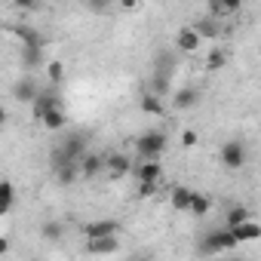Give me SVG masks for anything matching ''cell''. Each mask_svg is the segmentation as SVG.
Here are the masks:
<instances>
[{
  "instance_id": "ba28073f",
  "label": "cell",
  "mask_w": 261,
  "mask_h": 261,
  "mask_svg": "<svg viewBox=\"0 0 261 261\" xmlns=\"http://www.w3.org/2000/svg\"><path fill=\"white\" fill-rule=\"evenodd\" d=\"M191 197H194V191H191V188H185V185H172L169 203H172V209H175V212H191Z\"/></svg>"
},
{
  "instance_id": "277c9868",
  "label": "cell",
  "mask_w": 261,
  "mask_h": 261,
  "mask_svg": "<svg viewBox=\"0 0 261 261\" xmlns=\"http://www.w3.org/2000/svg\"><path fill=\"white\" fill-rule=\"evenodd\" d=\"M175 46H178L181 53H197V49L203 46V34H200L194 25H185V28H178V34H175Z\"/></svg>"
},
{
  "instance_id": "44dd1931",
  "label": "cell",
  "mask_w": 261,
  "mask_h": 261,
  "mask_svg": "<svg viewBox=\"0 0 261 261\" xmlns=\"http://www.w3.org/2000/svg\"><path fill=\"white\" fill-rule=\"evenodd\" d=\"M246 218H252V212H249L246 206H230V209H227V215H224L227 227H237V224H243Z\"/></svg>"
},
{
  "instance_id": "2e32d148",
  "label": "cell",
  "mask_w": 261,
  "mask_h": 261,
  "mask_svg": "<svg viewBox=\"0 0 261 261\" xmlns=\"http://www.w3.org/2000/svg\"><path fill=\"white\" fill-rule=\"evenodd\" d=\"M142 111H145V114L160 117V114H163V101H160V95H157V92H151V89H145V95H142Z\"/></svg>"
},
{
  "instance_id": "6da1fadb",
  "label": "cell",
  "mask_w": 261,
  "mask_h": 261,
  "mask_svg": "<svg viewBox=\"0 0 261 261\" xmlns=\"http://www.w3.org/2000/svg\"><path fill=\"white\" fill-rule=\"evenodd\" d=\"M237 246H240V240L230 227H215L203 237V252L206 255H218V252H227V249H237Z\"/></svg>"
},
{
  "instance_id": "ac0fdd59",
  "label": "cell",
  "mask_w": 261,
  "mask_h": 261,
  "mask_svg": "<svg viewBox=\"0 0 261 261\" xmlns=\"http://www.w3.org/2000/svg\"><path fill=\"white\" fill-rule=\"evenodd\" d=\"M13 203H16V188H13V181H4L0 185V215H7L13 209Z\"/></svg>"
},
{
  "instance_id": "d4e9b609",
  "label": "cell",
  "mask_w": 261,
  "mask_h": 261,
  "mask_svg": "<svg viewBox=\"0 0 261 261\" xmlns=\"http://www.w3.org/2000/svg\"><path fill=\"white\" fill-rule=\"evenodd\" d=\"M194 28H197L200 34H203V40H206V37H215V34H218V28H215V16H209V19H200V22H197Z\"/></svg>"
},
{
  "instance_id": "d6986e66",
  "label": "cell",
  "mask_w": 261,
  "mask_h": 261,
  "mask_svg": "<svg viewBox=\"0 0 261 261\" xmlns=\"http://www.w3.org/2000/svg\"><path fill=\"white\" fill-rule=\"evenodd\" d=\"M16 37L22 40V46H43V37L34 28H28V25H19L16 28Z\"/></svg>"
},
{
  "instance_id": "83f0119b",
  "label": "cell",
  "mask_w": 261,
  "mask_h": 261,
  "mask_svg": "<svg viewBox=\"0 0 261 261\" xmlns=\"http://www.w3.org/2000/svg\"><path fill=\"white\" fill-rule=\"evenodd\" d=\"M157 194V181H139V197H154Z\"/></svg>"
},
{
  "instance_id": "9a60e30c",
  "label": "cell",
  "mask_w": 261,
  "mask_h": 261,
  "mask_svg": "<svg viewBox=\"0 0 261 261\" xmlns=\"http://www.w3.org/2000/svg\"><path fill=\"white\" fill-rule=\"evenodd\" d=\"M13 95H16L19 101H34V98L40 95V89H37V83H34V80H19V83H16V89H13Z\"/></svg>"
},
{
  "instance_id": "cb8c5ba5",
  "label": "cell",
  "mask_w": 261,
  "mask_h": 261,
  "mask_svg": "<svg viewBox=\"0 0 261 261\" xmlns=\"http://www.w3.org/2000/svg\"><path fill=\"white\" fill-rule=\"evenodd\" d=\"M157 74H166V77L175 74V59H169V53H160L157 56Z\"/></svg>"
},
{
  "instance_id": "3957f363",
  "label": "cell",
  "mask_w": 261,
  "mask_h": 261,
  "mask_svg": "<svg viewBox=\"0 0 261 261\" xmlns=\"http://www.w3.org/2000/svg\"><path fill=\"white\" fill-rule=\"evenodd\" d=\"M218 160H221V166L224 169H243L246 166V145L240 142V139H230V142H224L221 145V151H218Z\"/></svg>"
},
{
  "instance_id": "603a6c76",
  "label": "cell",
  "mask_w": 261,
  "mask_h": 261,
  "mask_svg": "<svg viewBox=\"0 0 261 261\" xmlns=\"http://www.w3.org/2000/svg\"><path fill=\"white\" fill-rule=\"evenodd\" d=\"M169 86H172V77H166V74H154V80L148 83V89H151V92H157V95H166V92H169Z\"/></svg>"
},
{
  "instance_id": "f546056e",
  "label": "cell",
  "mask_w": 261,
  "mask_h": 261,
  "mask_svg": "<svg viewBox=\"0 0 261 261\" xmlns=\"http://www.w3.org/2000/svg\"><path fill=\"white\" fill-rule=\"evenodd\" d=\"M221 7H224V13H237L243 7V0H221Z\"/></svg>"
},
{
  "instance_id": "8fae6325",
  "label": "cell",
  "mask_w": 261,
  "mask_h": 261,
  "mask_svg": "<svg viewBox=\"0 0 261 261\" xmlns=\"http://www.w3.org/2000/svg\"><path fill=\"white\" fill-rule=\"evenodd\" d=\"M40 123L49 129V133H59V129H65V123H68V117H65V108H53V111H46Z\"/></svg>"
},
{
  "instance_id": "9c48e42d",
  "label": "cell",
  "mask_w": 261,
  "mask_h": 261,
  "mask_svg": "<svg viewBox=\"0 0 261 261\" xmlns=\"http://www.w3.org/2000/svg\"><path fill=\"white\" fill-rule=\"evenodd\" d=\"M230 230L237 233L240 243H255V240H261V224H258L255 218H246L243 224H237V227H230Z\"/></svg>"
},
{
  "instance_id": "8992f818",
  "label": "cell",
  "mask_w": 261,
  "mask_h": 261,
  "mask_svg": "<svg viewBox=\"0 0 261 261\" xmlns=\"http://www.w3.org/2000/svg\"><path fill=\"white\" fill-rule=\"evenodd\" d=\"M83 233H86V240H92V237H117L120 233V221H92V224H86L83 227Z\"/></svg>"
},
{
  "instance_id": "52a82bcc",
  "label": "cell",
  "mask_w": 261,
  "mask_h": 261,
  "mask_svg": "<svg viewBox=\"0 0 261 261\" xmlns=\"http://www.w3.org/2000/svg\"><path fill=\"white\" fill-rule=\"evenodd\" d=\"M31 105H34V117H37V120H43V114H46V111L62 108V98H59L56 92H49V89H46V92H40Z\"/></svg>"
},
{
  "instance_id": "5bb4252c",
  "label": "cell",
  "mask_w": 261,
  "mask_h": 261,
  "mask_svg": "<svg viewBox=\"0 0 261 261\" xmlns=\"http://www.w3.org/2000/svg\"><path fill=\"white\" fill-rule=\"evenodd\" d=\"M105 163H108V172L114 175V178H120V175H126L129 169V157H123V154H111V157H105Z\"/></svg>"
},
{
  "instance_id": "e0dca14e",
  "label": "cell",
  "mask_w": 261,
  "mask_h": 261,
  "mask_svg": "<svg viewBox=\"0 0 261 261\" xmlns=\"http://www.w3.org/2000/svg\"><path fill=\"white\" fill-rule=\"evenodd\" d=\"M80 163H83L80 169H83V175H86V178H92V175H95L98 169H108V163H105V157H98V154H86V157H83Z\"/></svg>"
},
{
  "instance_id": "484cf974",
  "label": "cell",
  "mask_w": 261,
  "mask_h": 261,
  "mask_svg": "<svg viewBox=\"0 0 261 261\" xmlns=\"http://www.w3.org/2000/svg\"><path fill=\"white\" fill-rule=\"evenodd\" d=\"M46 74H49L53 83H62V77H65V65H62V62H46Z\"/></svg>"
},
{
  "instance_id": "7402d4cb",
  "label": "cell",
  "mask_w": 261,
  "mask_h": 261,
  "mask_svg": "<svg viewBox=\"0 0 261 261\" xmlns=\"http://www.w3.org/2000/svg\"><path fill=\"white\" fill-rule=\"evenodd\" d=\"M227 65V53L221 49V46H215L212 53H209V59H206V68L209 71H218V68H224Z\"/></svg>"
},
{
  "instance_id": "4dcf8cb0",
  "label": "cell",
  "mask_w": 261,
  "mask_h": 261,
  "mask_svg": "<svg viewBox=\"0 0 261 261\" xmlns=\"http://www.w3.org/2000/svg\"><path fill=\"white\" fill-rule=\"evenodd\" d=\"M13 4H16V7H19V10H31V7H34V4H37V0H13Z\"/></svg>"
},
{
  "instance_id": "5b68a950",
  "label": "cell",
  "mask_w": 261,
  "mask_h": 261,
  "mask_svg": "<svg viewBox=\"0 0 261 261\" xmlns=\"http://www.w3.org/2000/svg\"><path fill=\"white\" fill-rule=\"evenodd\" d=\"M200 105V89H194V86H181V89H175V95H172V108H178V111H191V108H197Z\"/></svg>"
},
{
  "instance_id": "7a4b0ae2",
  "label": "cell",
  "mask_w": 261,
  "mask_h": 261,
  "mask_svg": "<svg viewBox=\"0 0 261 261\" xmlns=\"http://www.w3.org/2000/svg\"><path fill=\"white\" fill-rule=\"evenodd\" d=\"M136 151L142 160H157L163 151H166V136L160 133V129H151V133H142L136 139Z\"/></svg>"
},
{
  "instance_id": "ffe728a7",
  "label": "cell",
  "mask_w": 261,
  "mask_h": 261,
  "mask_svg": "<svg viewBox=\"0 0 261 261\" xmlns=\"http://www.w3.org/2000/svg\"><path fill=\"white\" fill-rule=\"evenodd\" d=\"M209 209H212V200H209L206 194H197V191H194V197H191V215L203 218V215H209Z\"/></svg>"
},
{
  "instance_id": "4fadbf2b",
  "label": "cell",
  "mask_w": 261,
  "mask_h": 261,
  "mask_svg": "<svg viewBox=\"0 0 261 261\" xmlns=\"http://www.w3.org/2000/svg\"><path fill=\"white\" fill-rule=\"evenodd\" d=\"M136 172H139V181H160V175H163L157 160H142Z\"/></svg>"
},
{
  "instance_id": "f1b7e54d",
  "label": "cell",
  "mask_w": 261,
  "mask_h": 261,
  "mask_svg": "<svg viewBox=\"0 0 261 261\" xmlns=\"http://www.w3.org/2000/svg\"><path fill=\"white\" fill-rule=\"evenodd\" d=\"M181 145L185 148H194L197 145V133H194V129H185V133H181Z\"/></svg>"
},
{
  "instance_id": "30bf717a",
  "label": "cell",
  "mask_w": 261,
  "mask_h": 261,
  "mask_svg": "<svg viewBox=\"0 0 261 261\" xmlns=\"http://www.w3.org/2000/svg\"><path fill=\"white\" fill-rule=\"evenodd\" d=\"M86 249H89L92 255H111V252L120 249V240H117V237H92V240L86 243Z\"/></svg>"
},
{
  "instance_id": "4316f807",
  "label": "cell",
  "mask_w": 261,
  "mask_h": 261,
  "mask_svg": "<svg viewBox=\"0 0 261 261\" xmlns=\"http://www.w3.org/2000/svg\"><path fill=\"white\" fill-rule=\"evenodd\" d=\"M40 233H43L46 240H62V224H56V221H46V224L40 227Z\"/></svg>"
},
{
  "instance_id": "1f68e13d",
  "label": "cell",
  "mask_w": 261,
  "mask_h": 261,
  "mask_svg": "<svg viewBox=\"0 0 261 261\" xmlns=\"http://www.w3.org/2000/svg\"><path fill=\"white\" fill-rule=\"evenodd\" d=\"M117 4H120L123 10H136V7H139V0H117Z\"/></svg>"
},
{
  "instance_id": "7c38bea8",
  "label": "cell",
  "mask_w": 261,
  "mask_h": 261,
  "mask_svg": "<svg viewBox=\"0 0 261 261\" xmlns=\"http://www.w3.org/2000/svg\"><path fill=\"white\" fill-rule=\"evenodd\" d=\"M22 65H25V68H40V65H46L43 46H22Z\"/></svg>"
}]
</instances>
